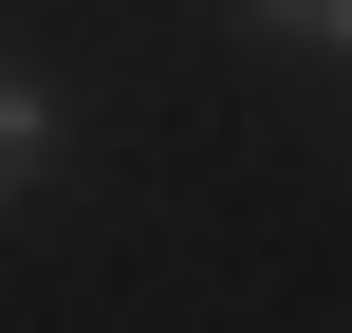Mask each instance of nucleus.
<instances>
[{
	"label": "nucleus",
	"instance_id": "f257e3e1",
	"mask_svg": "<svg viewBox=\"0 0 352 333\" xmlns=\"http://www.w3.org/2000/svg\"><path fill=\"white\" fill-rule=\"evenodd\" d=\"M278 37H316V56H352V0H260Z\"/></svg>",
	"mask_w": 352,
	"mask_h": 333
}]
</instances>
